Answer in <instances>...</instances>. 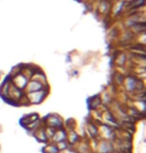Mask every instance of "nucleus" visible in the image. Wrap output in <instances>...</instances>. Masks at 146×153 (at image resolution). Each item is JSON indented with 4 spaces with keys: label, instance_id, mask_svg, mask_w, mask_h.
<instances>
[{
    "label": "nucleus",
    "instance_id": "7",
    "mask_svg": "<svg viewBox=\"0 0 146 153\" xmlns=\"http://www.w3.org/2000/svg\"><path fill=\"white\" fill-rule=\"evenodd\" d=\"M25 88H26L27 92L29 93V92H34V91H38V90L43 89V85H42L41 83L35 81V80H32V81L27 83V85Z\"/></svg>",
    "mask_w": 146,
    "mask_h": 153
},
{
    "label": "nucleus",
    "instance_id": "12",
    "mask_svg": "<svg viewBox=\"0 0 146 153\" xmlns=\"http://www.w3.org/2000/svg\"><path fill=\"white\" fill-rule=\"evenodd\" d=\"M59 153H78V152H77L76 148H73V146L69 145L67 148H65L63 150H61V151H59Z\"/></svg>",
    "mask_w": 146,
    "mask_h": 153
},
{
    "label": "nucleus",
    "instance_id": "2",
    "mask_svg": "<svg viewBox=\"0 0 146 153\" xmlns=\"http://www.w3.org/2000/svg\"><path fill=\"white\" fill-rule=\"evenodd\" d=\"M47 95V91H45L44 89H41V90L38 91H34V92H29L27 94V101L32 104H39L42 101L45 99Z\"/></svg>",
    "mask_w": 146,
    "mask_h": 153
},
{
    "label": "nucleus",
    "instance_id": "5",
    "mask_svg": "<svg viewBox=\"0 0 146 153\" xmlns=\"http://www.w3.org/2000/svg\"><path fill=\"white\" fill-rule=\"evenodd\" d=\"M86 130L88 133L90 134L91 139H97L99 137V131H98V126L96 124H94L93 122L87 123L86 125Z\"/></svg>",
    "mask_w": 146,
    "mask_h": 153
},
{
    "label": "nucleus",
    "instance_id": "4",
    "mask_svg": "<svg viewBox=\"0 0 146 153\" xmlns=\"http://www.w3.org/2000/svg\"><path fill=\"white\" fill-rule=\"evenodd\" d=\"M66 138H67V130L63 127V128H60L55 130L51 140H52L54 143H57V142H59V141L66 140Z\"/></svg>",
    "mask_w": 146,
    "mask_h": 153
},
{
    "label": "nucleus",
    "instance_id": "8",
    "mask_svg": "<svg viewBox=\"0 0 146 153\" xmlns=\"http://www.w3.org/2000/svg\"><path fill=\"white\" fill-rule=\"evenodd\" d=\"M34 136L36 137V139L39 141V142H47L48 141V138L46 136V133H45V129H44V126L41 127V128L37 129L34 132Z\"/></svg>",
    "mask_w": 146,
    "mask_h": 153
},
{
    "label": "nucleus",
    "instance_id": "1",
    "mask_svg": "<svg viewBox=\"0 0 146 153\" xmlns=\"http://www.w3.org/2000/svg\"><path fill=\"white\" fill-rule=\"evenodd\" d=\"M43 123H44V126L51 127V128L55 129V130L60 129V128H63V126H64L62 118L57 114L48 115L46 118H44Z\"/></svg>",
    "mask_w": 146,
    "mask_h": 153
},
{
    "label": "nucleus",
    "instance_id": "9",
    "mask_svg": "<svg viewBox=\"0 0 146 153\" xmlns=\"http://www.w3.org/2000/svg\"><path fill=\"white\" fill-rule=\"evenodd\" d=\"M43 153H59V150L57 148L55 143L47 144L43 148Z\"/></svg>",
    "mask_w": 146,
    "mask_h": 153
},
{
    "label": "nucleus",
    "instance_id": "3",
    "mask_svg": "<svg viewBox=\"0 0 146 153\" xmlns=\"http://www.w3.org/2000/svg\"><path fill=\"white\" fill-rule=\"evenodd\" d=\"M97 152L98 153H113L114 144L111 140L101 139L97 143Z\"/></svg>",
    "mask_w": 146,
    "mask_h": 153
},
{
    "label": "nucleus",
    "instance_id": "11",
    "mask_svg": "<svg viewBox=\"0 0 146 153\" xmlns=\"http://www.w3.org/2000/svg\"><path fill=\"white\" fill-rule=\"evenodd\" d=\"M57 148H58L59 151H61V150H63L65 148H67L68 146H69V143L67 142V140H63V141H59V142L55 143Z\"/></svg>",
    "mask_w": 146,
    "mask_h": 153
},
{
    "label": "nucleus",
    "instance_id": "10",
    "mask_svg": "<svg viewBox=\"0 0 146 153\" xmlns=\"http://www.w3.org/2000/svg\"><path fill=\"white\" fill-rule=\"evenodd\" d=\"M24 119H26V124H25V126H26L27 124H29L31 122H34V121L38 120V119H40V118H39L38 114H30V115H28V116L25 117Z\"/></svg>",
    "mask_w": 146,
    "mask_h": 153
},
{
    "label": "nucleus",
    "instance_id": "6",
    "mask_svg": "<svg viewBox=\"0 0 146 153\" xmlns=\"http://www.w3.org/2000/svg\"><path fill=\"white\" fill-rule=\"evenodd\" d=\"M67 142L69 143V145L71 146H74L75 144H77L79 142L80 138H79V135L76 133L75 130L72 129V130H68L67 131V138H66Z\"/></svg>",
    "mask_w": 146,
    "mask_h": 153
}]
</instances>
